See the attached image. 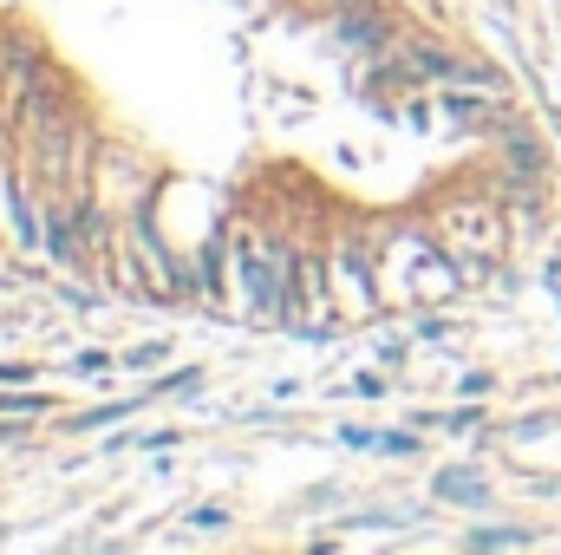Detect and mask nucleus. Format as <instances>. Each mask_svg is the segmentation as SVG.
Segmentation results:
<instances>
[{"label":"nucleus","instance_id":"obj_1","mask_svg":"<svg viewBox=\"0 0 561 555\" xmlns=\"http://www.w3.org/2000/svg\"><path fill=\"white\" fill-rule=\"evenodd\" d=\"M242 281H249V294H255V314H294V294H287V262L275 256H262V249H249L242 256Z\"/></svg>","mask_w":561,"mask_h":555},{"label":"nucleus","instance_id":"obj_2","mask_svg":"<svg viewBox=\"0 0 561 555\" xmlns=\"http://www.w3.org/2000/svg\"><path fill=\"white\" fill-rule=\"evenodd\" d=\"M444 229L470 249V256H496V216H483V203H457L444 216Z\"/></svg>","mask_w":561,"mask_h":555},{"label":"nucleus","instance_id":"obj_3","mask_svg":"<svg viewBox=\"0 0 561 555\" xmlns=\"http://www.w3.org/2000/svg\"><path fill=\"white\" fill-rule=\"evenodd\" d=\"M7 229L20 236V249H39V223H33V203L20 196V183H7Z\"/></svg>","mask_w":561,"mask_h":555},{"label":"nucleus","instance_id":"obj_4","mask_svg":"<svg viewBox=\"0 0 561 555\" xmlns=\"http://www.w3.org/2000/svg\"><path fill=\"white\" fill-rule=\"evenodd\" d=\"M437 497H444V503H490V484H483V477L444 471V477H437Z\"/></svg>","mask_w":561,"mask_h":555},{"label":"nucleus","instance_id":"obj_5","mask_svg":"<svg viewBox=\"0 0 561 555\" xmlns=\"http://www.w3.org/2000/svg\"><path fill=\"white\" fill-rule=\"evenodd\" d=\"M333 33H340L346 46H386V26H379V20H340Z\"/></svg>","mask_w":561,"mask_h":555},{"label":"nucleus","instance_id":"obj_6","mask_svg":"<svg viewBox=\"0 0 561 555\" xmlns=\"http://www.w3.org/2000/svg\"><path fill=\"white\" fill-rule=\"evenodd\" d=\"M190 530H196V536H222V530H229V510H222V503H203V510H190Z\"/></svg>","mask_w":561,"mask_h":555},{"label":"nucleus","instance_id":"obj_7","mask_svg":"<svg viewBox=\"0 0 561 555\" xmlns=\"http://www.w3.org/2000/svg\"><path fill=\"white\" fill-rule=\"evenodd\" d=\"M529 543V530H477L470 536V550H523Z\"/></svg>","mask_w":561,"mask_h":555},{"label":"nucleus","instance_id":"obj_8","mask_svg":"<svg viewBox=\"0 0 561 555\" xmlns=\"http://www.w3.org/2000/svg\"><path fill=\"white\" fill-rule=\"evenodd\" d=\"M144 399H125V406H105V412H92V418H72V431H99V424H112V418H131Z\"/></svg>","mask_w":561,"mask_h":555},{"label":"nucleus","instance_id":"obj_9","mask_svg":"<svg viewBox=\"0 0 561 555\" xmlns=\"http://www.w3.org/2000/svg\"><path fill=\"white\" fill-rule=\"evenodd\" d=\"M7 72H13V79H33V72H39L33 46H7Z\"/></svg>","mask_w":561,"mask_h":555},{"label":"nucleus","instance_id":"obj_10","mask_svg":"<svg viewBox=\"0 0 561 555\" xmlns=\"http://www.w3.org/2000/svg\"><path fill=\"white\" fill-rule=\"evenodd\" d=\"M112 366V353H99V347H85V353H72V373H105Z\"/></svg>","mask_w":561,"mask_h":555},{"label":"nucleus","instance_id":"obj_11","mask_svg":"<svg viewBox=\"0 0 561 555\" xmlns=\"http://www.w3.org/2000/svg\"><path fill=\"white\" fill-rule=\"evenodd\" d=\"M163 353H170V347L150 340V347H131V353H125V366H150V360H163Z\"/></svg>","mask_w":561,"mask_h":555},{"label":"nucleus","instance_id":"obj_12","mask_svg":"<svg viewBox=\"0 0 561 555\" xmlns=\"http://www.w3.org/2000/svg\"><path fill=\"white\" fill-rule=\"evenodd\" d=\"M0 380H7V386H26V380H33V366H0Z\"/></svg>","mask_w":561,"mask_h":555}]
</instances>
